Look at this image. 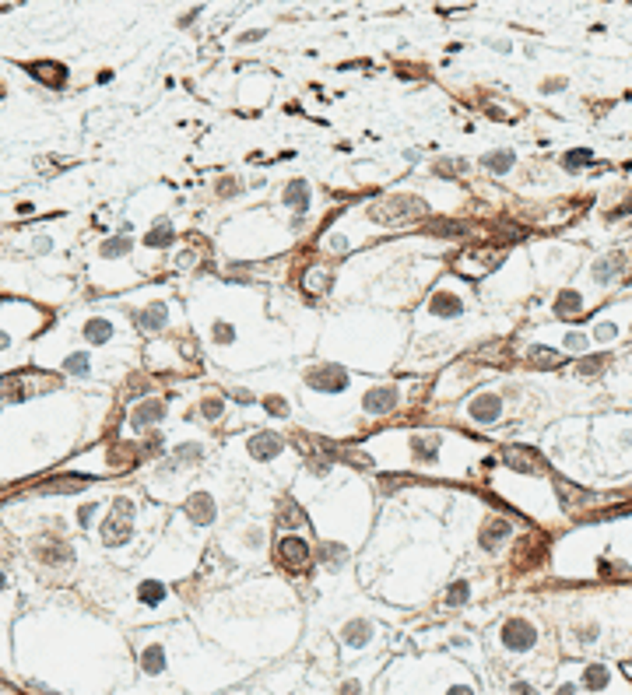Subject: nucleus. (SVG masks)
I'll list each match as a JSON object with an SVG mask.
<instances>
[{
	"label": "nucleus",
	"instance_id": "ddd939ff",
	"mask_svg": "<svg viewBox=\"0 0 632 695\" xmlns=\"http://www.w3.org/2000/svg\"><path fill=\"white\" fill-rule=\"evenodd\" d=\"M506 537H510V523H506L502 516H499V520H488V527L481 530V544H485L488 551H492L499 541H506Z\"/></svg>",
	"mask_w": 632,
	"mask_h": 695
},
{
	"label": "nucleus",
	"instance_id": "39448f33",
	"mask_svg": "<svg viewBox=\"0 0 632 695\" xmlns=\"http://www.w3.org/2000/svg\"><path fill=\"white\" fill-rule=\"evenodd\" d=\"M277 555H281V562H285L288 569H306V566H309V544L299 541V537H285V541L277 544Z\"/></svg>",
	"mask_w": 632,
	"mask_h": 695
},
{
	"label": "nucleus",
	"instance_id": "393cba45",
	"mask_svg": "<svg viewBox=\"0 0 632 695\" xmlns=\"http://www.w3.org/2000/svg\"><path fill=\"white\" fill-rule=\"evenodd\" d=\"M485 165L495 169V173H506V169L513 165V155H510V151H492V155L485 158Z\"/></svg>",
	"mask_w": 632,
	"mask_h": 695
},
{
	"label": "nucleus",
	"instance_id": "ea45409f",
	"mask_svg": "<svg viewBox=\"0 0 632 695\" xmlns=\"http://www.w3.org/2000/svg\"><path fill=\"white\" fill-rule=\"evenodd\" d=\"M222 194L232 197V194H236V180H222Z\"/></svg>",
	"mask_w": 632,
	"mask_h": 695
},
{
	"label": "nucleus",
	"instance_id": "f704fd0d",
	"mask_svg": "<svg viewBox=\"0 0 632 695\" xmlns=\"http://www.w3.org/2000/svg\"><path fill=\"white\" fill-rule=\"evenodd\" d=\"M565 344H569L573 351H580V348H587V337H583V334H569V337H565Z\"/></svg>",
	"mask_w": 632,
	"mask_h": 695
},
{
	"label": "nucleus",
	"instance_id": "f257e3e1",
	"mask_svg": "<svg viewBox=\"0 0 632 695\" xmlns=\"http://www.w3.org/2000/svg\"><path fill=\"white\" fill-rule=\"evenodd\" d=\"M376 221H386V225H401V221H415L425 214V204L415 197H386L379 200L372 211H369Z\"/></svg>",
	"mask_w": 632,
	"mask_h": 695
},
{
	"label": "nucleus",
	"instance_id": "b1692460",
	"mask_svg": "<svg viewBox=\"0 0 632 695\" xmlns=\"http://www.w3.org/2000/svg\"><path fill=\"white\" fill-rule=\"evenodd\" d=\"M555 309L558 313H576V309H583V298L576 296V292H562V296L555 298Z\"/></svg>",
	"mask_w": 632,
	"mask_h": 695
},
{
	"label": "nucleus",
	"instance_id": "6e6552de",
	"mask_svg": "<svg viewBox=\"0 0 632 695\" xmlns=\"http://www.w3.org/2000/svg\"><path fill=\"white\" fill-rule=\"evenodd\" d=\"M281 446H285L281 436H271V432H260V436L250 439V453H253L257 460H271V457H277Z\"/></svg>",
	"mask_w": 632,
	"mask_h": 695
},
{
	"label": "nucleus",
	"instance_id": "2eb2a0df",
	"mask_svg": "<svg viewBox=\"0 0 632 695\" xmlns=\"http://www.w3.org/2000/svg\"><path fill=\"white\" fill-rule=\"evenodd\" d=\"M28 71H32L39 81H50L53 88H60V85H64V67H57V64H32Z\"/></svg>",
	"mask_w": 632,
	"mask_h": 695
},
{
	"label": "nucleus",
	"instance_id": "f3484780",
	"mask_svg": "<svg viewBox=\"0 0 632 695\" xmlns=\"http://www.w3.org/2000/svg\"><path fill=\"white\" fill-rule=\"evenodd\" d=\"M369 632H372L369 621H348V625H345V643H348V646H365V643H369Z\"/></svg>",
	"mask_w": 632,
	"mask_h": 695
},
{
	"label": "nucleus",
	"instance_id": "423d86ee",
	"mask_svg": "<svg viewBox=\"0 0 632 695\" xmlns=\"http://www.w3.org/2000/svg\"><path fill=\"white\" fill-rule=\"evenodd\" d=\"M502 643H506L510 650H531V646H534V625H527V621H520V618L506 621Z\"/></svg>",
	"mask_w": 632,
	"mask_h": 695
},
{
	"label": "nucleus",
	"instance_id": "0eeeda50",
	"mask_svg": "<svg viewBox=\"0 0 632 695\" xmlns=\"http://www.w3.org/2000/svg\"><path fill=\"white\" fill-rule=\"evenodd\" d=\"M393 400H397V390H393V387H376V390H369V394H365L362 407H365L369 414H383V411H390V407H393Z\"/></svg>",
	"mask_w": 632,
	"mask_h": 695
},
{
	"label": "nucleus",
	"instance_id": "f03ea898",
	"mask_svg": "<svg viewBox=\"0 0 632 695\" xmlns=\"http://www.w3.org/2000/svg\"><path fill=\"white\" fill-rule=\"evenodd\" d=\"M130 523H134V506H130V498H116V506H113V516H109V523L102 527V541L105 544H123L127 537H130Z\"/></svg>",
	"mask_w": 632,
	"mask_h": 695
},
{
	"label": "nucleus",
	"instance_id": "f8f14e48",
	"mask_svg": "<svg viewBox=\"0 0 632 695\" xmlns=\"http://www.w3.org/2000/svg\"><path fill=\"white\" fill-rule=\"evenodd\" d=\"M166 418V404H159V400H151V404H141L137 411H134V428H144V425H151V421H162Z\"/></svg>",
	"mask_w": 632,
	"mask_h": 695
},
{
	"label": "nucleus",
	"instance_id": "2f4dec72",
	"mask_svg": "<svg viewBox=\"0 0 632 695\" xmlns=\"http://www.w3.org/2000/svg\"><path fill=\"white\" fill-rule=\"evenodd\" d=\"M601 366H604V358L597 355V358H587V362H580V373H583V376H590V373H597Z\"/></svg>",
	"mask_w": 632,
	"mask_h": 695
},
{
	"label": "nucleus",
	"instance_id": "a878e982",
	"mask_svg": "<svg viewBox=\"0 0 632 695\" xmlns=\"http://www.w3.org/2000/svg\"><path fill=\"white\" fill-rule=\"evenodd\" d=\"M320 551H323V555H320V559H323V562H327V566H341V562H345V559H348V555H345V548H341V544H323V548H320Z\"/></svg>",
	"mask_w": 632,
	"mask_h": 695
},
{
	"label": "nucleus",
	"instance_id": "1a4fd4ad",
	"mask_svg": "<svg viewBox=\"0 0 632 695\" xmlns=\"http://www.w3.org/2000/svg\"><path fill=\"white\" fill-rule=\"evenodd\" d=\"M499 411H502V400L495 397V394H485V397L471 400V418L474 421H495Z\"/></svg>",
	"mask_w": 632,
	"mask_h": 695
},
{
	"label": "nucleus",
	"instance_id": "6ab92c4d",
	"mask_svg": "<svg viewBox=\"0 0 632 695\" xmlns=\"http://www.w3.org/2000/svg\"><path fill=\"white\" fill-rule=\"evenodd\" d=\"M109 334H113V323H109V320H91L88 327H85V337H88V341H95V344L109 341Z\"/></svg>",
	"mask_w": 632,
	"mask_h": 695
},
{
	"label": "nucleus",
	"instance_id": "4be33fe9",
	"mask_svg": "<svg viewBox=\"0 0 632 695\" xmlns=\"http://www.w3.org/2000/svg\"><path fill=\"white\" fill-rule=\"evenodd\" d=\"M432 313H436V316H456V313H460V302L453 296H436L432 298Z\"/></svg>",
	"mask_w": 632,
	"mask_h": 695
},
{
	"label": "nucleus",
	"instance_id": "4c0bfd02",
	"mask_svg": "<svg viewBox=\"0 0 632 695\" xmlns=\"http://www.w3.org/2000/svg\"><path fill=\"white\" fill-rule=\"evenodd\" d=\"M268 407H271L274 414H288V411H285V400H281V397H268Z\"/></svg>",
	"mask_w": 632,
	"mask_h": 695
},
{
	"label": "nucleus",
	"instance_id": "7ed1b4c3",
	"mask_svg": "<svg viewBox=\"0 0 632 695\" xmlns=\"http://www.w3.org/2000/svg\"><path fill=\"white\" fill-rule=\"evenodd\" d=\"M502 460H506V467L524 471V474H541L544 471L541 457H538L534 450H527V446H506V450H502Z\"/></svg>",
	"mask_w": 632,
	"mask_h": 695
},
{
	"label": "nucleus",
	"instance_id": "e433bc0d",
	"mask_svg": "<svg viewBox=\"0 0 632 695\" xmlns=\"http://www.w3.org/2000/svg\"><path fill=\"white\" fill-rule=\"evenodd\" d=\"M464 597H467V583H456V587L450 590V604H460Z\"/></svg>",
	"mask_w": 632,
	"mask_h": 695
},
{
	"label": "nucleus",
	"instance_id": "c756f323",
	"mask_svg": "<svg viewBox=\"0 0 632 695\" xmlns=\"http://www.w3.org/2000/svg\"><path fill=\"white\" fill-rule=\"evenodd\" d=\"M590 162V151H569L565 155V169H580V165H587Z\"/></svg>",
	"mask_w": 632,
	"mask_h": 695
},
{
	"label": "nucleus",
	"instance_id": "72a5a7b5",
	"mask_svg": "<svg viewBox=\"0 0 632 695\" xmlns=\"http://www.w3.org/2000/svg\"><path fill=\"white\" fill-rule=\"evenodd\" d=\"M214 341H222V344H229V341H232V330H229L225 323H218V327H214Z\"/></svg>",
	"mask_w": 632,
	"mask_h": 695
},
{
	"label": "nucleus",
	"instance_id": "9d476101",
	"mask_svg": "<svg viewBox=\"0 0 632 695\" xmlns=\"http://www.w3.org/2000/svg\"><path fill=\"white\" fill-rule=\"evenodd\" d=\"M186 516L193 520V523H211V516H214V502H211V496H193L190 502H186Z\"/></svg>",
	"mask_w": 632,
	"mask_h": 695
},
{
	"label": "nucleus",
	"instance_id": "cd10ccee",
	"mask_svg": "<svg viewBox=\"0 0 632 695\" xmlns=\"http://www.w3.org/2000/svg\"><path fill=\"white\" fill-rule=\"evenodd\" d=\"M604 682H608V671H604V667H590V671H587V678H583V685H587V689H601Z\"/></svg>",
	"mask_w": 632,
	"mask_h": 695
},
{
	"label": "nucleus",
	"instance_id": "473e14b6",
	"mask_svg": "<svg viewBox=\"0 0 632 695\" xmlns=\"http://www.w3.org/2000/svg\"><path fill=\"white\" fill-rule=\"evenodd\" d=\"M141 597H144V600H148V604H155V600H159V597H162V587H159V583H148V587H144V590H141Z\"/></svg>",
	"mask_w": 632,
	"mask_h": 695
},
{
	"label": "nucleus",
	"instance_id": "412c9836",
	"mask_svg": "<svg viewBox=\"0 0 632 695\" xmlns=\"http://www.w3.org/2000/svg\"><path fill=\"white\" fill-rule=\"evenodd\" d=\"M144 671L148 674H159L162 667H166V653H162V646H151V650H144Z\"/></svg>",
	"mask_w": 632,
	"mask_h": 695
},
{
	"label": "nucleus",
	"instance_id": "9b49d317",
	"mask_svg": "<svg viewBox=\"0 0 632 695\" xmlns=\"http://www.w3.org/2000/svg\"><path fill=\"white\" fill-rule=\"evenodd\" d=\"M622 267H626V257H622V253H611V257L597 260L594 278H597V281H611V278H619V274H622Z\"/></svg>",
	"mask_w": 632,
	"mask_h": 695
},
{
	"label": "nucleus",
	"instance_id": "5701e85b",
	"mask_svg": "<svg viewBox=\"0 0 632 695\" xmlns=\"http://www.w3.org/2000/svg\"><path fill=\"white\" fill-rule=\"evenodd\" d=\"M173 243V225L166 221V225H155L151 228V235H148V246H169Z\"/></svg>",
	"mask_w": 632,
	"mask_h": 695
},
{
	"label": "nucleus",
	"instance_id": "c9c22d12",
	"mask_svg": "<svg viewBox=\"0 0 632 695\" xmlns=\"http://www.w3.org/2000/svg\"><path fill=\"white\" fill-rule=\"evenodd\" d=\"M204 414L207 418H218L222 414V400H204Z\"/></svg>",
	"mask_w": 632,
	"mask_h": 695
},
{
	"label": "nucleus",
	"instance_id": "a211bd4d",
	"mask_svg": "<svg viewBox=\"0 0 632 695\" xmlns=\"http://www.w3.org/2000/svg\"><path fill=\"white\" fill-rule=\"evenodd\" d=\"M411 450H415V457H418V460H432V457H436V450H439V439H436V436H422V439H415V443H411Z\"/></svg>",
	"mask_w": 632,
	"mask_h": 695
},
{
	"label": "nucleus",
	"instance_id": "4468645a",
	"mask_svg": "<svg viewBox=\"0 0 632 695\" xmlns=\"http://www.w3.org/2000/svg\"><path fill=\"white\" fill-rule=\"evenodd\" d=\"M137 323H141V330H159L162 323H166V305L162 302H155V305H148L144 313H137Z\"/></svg>",
	"mask_w": 632,
	"mask_h": 695
},
{
	"label": "nucleus",
	"instance_id": "a19ab883",
	"mask_svg": "<svg viewBox=\"0 0 632 695\" xmlns=\"http://www.w3.org/2000/svg\"><path fill=\"white\" fill-rule=\"evenodd\" d=\"M0 587H4V576H0Z\"/></svg>",
	"mask_w": 632,
	"mask_h": 695
},
{
	"label": "nucleus",
	"instance_id": "7c9ffc66",
	"mask_svg": "<svg viewBox=\"0 0 632 695\" xmlns=\"http://www.w3.org/2000/svg\"><path fill=\"white\" fill-rule=\"evenodd\" d=\"M67 369L71 373H88V358L85 355H74V358H67Z\"/></svg>",
	"mask_w": 632,
	"mask_h": 695
},
{
	"label": "nucleus",
	"instance_id": "c85d7f7f",
	"mask_svg": "<svg viewBox=\"0 0 632 695\" xmlns=\"http://www.w3.org/2000/svg\"><path fill=\"white\" fill-rule=\"evenodd\" d=\"M302 520H306V516H302V513H299V509H295L292 502H288V506L281 509V523H285V527H299Z\"/></svg>",
	"mask_w": 632,
	"mask_h": 695
},
{
	"label": "nucleus",
	"instance_id": "aec40b11",
	"mask_svg": "<svg viewBox=\"0 0 632 695\" xmlns=\"http://www.w3.org/2000/svg\"><path fill=\"white\" fill-rule=\"evenodd\" d=\"M527 362L531 366H541V369H551V366H562V358L551 351V348H534L531 355H527Z\"/></svg>",
	"mask_w": 632,
	"mask_h": 695
},
{
	"label": "nucleus",
	"instance_id": "20e7f679",
	"mask_svg": "<svg viewBox=\"0 0 632 695\" xmlns=\"http://www.w3.org/2000/svg\"><path fill=\"white\" fill-rule=\"evenodd\" d=\"M306 383L313 387V390H345L348 387V373L345 369H338V366H320V369H313L309 376H306Z\"/></svg>",
	"mask_w": 632,
	"mask_h": 695
},
{
	"label": "nucleus",
	"instance_id": "58836bf2",
	"mask_svg": "<svg viewBox=\"0 0 632 695\" xmlns=\"http://www.w3.org/2000/svg\"><path fill=\"white\" fill-rule=\"evenodd\" d=\"M597 337H601V341L615 337V327H611V323H601V327H597Z\"/></svg>",
	"mask_w": 632,
	"mask_h": 695
},
{
	"label": "nucleus",
	"instance_id": "dca6fc26",
	"mask_svg": "<svg viewBox=\"0 0 632 695\" xmlns=\"http://www.w3.org/2000/svg\"><path fill=\"white\" fill-rule=\"evenodd\" d=\"M285 204H292V207H299V214L306 211V204H309V187L302 183V180H295V183H288V190H285Z\"/></svg>",
	"mask_w": 632,
	"mask_h": 695
},
{
	"label": "nucleus",
	"instance_id": "bb28decb",
	"mask_svg": "<svg viewBox=\"0 0 632 695\" xmlns=\"http://www.w3.org/2000/svg\"><path fill=\"white\" fill-rule=\"evenodd\" d=\"M130 246H134L130 239H113V243H105V246H102V253H105V257H123Z\"/></svg>",
	"mask_w": 632,
	"mask_h": 695
}]
</instances>
